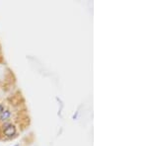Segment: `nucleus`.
<instances>
[{
	"label": "nucleus",
	"instance_id": "2",
	"mask_svg": "<svg viewBox=\"0 0 148 146\" xmlns=\"http://www.w3.org/2000/svg\"><path fill=\"white\" fill-rule=\"evenodd\" d=\"M10 115H11L10 112L8 110H5V111H3L1 114H0V119H1V120H6V119H8L10 117Z\"/></svg>",
	"mask_w": 148,
	"mask_h": 146
},
{
	"label": "nucleus",
	"instance_id": "3",
	"mask_svg": "<svg viewBox=\"0 0 148 146\" xmlns=\"http://www.w3.org/2000/svg\"><path fill=\"white\" fill-rule=\"evenodd\" d=\"M3 111H4V107H3V105H0V114H1Z\"/></svg>",
	"mask_w": 148,
	"mask_h": 146
},
{
	"label": "nucleus",
	"instance_id": "4",
	"mask_svg": "<svg viewBox=\"0 0 148 146\" xmlns=\"http://www.w3.org/2000/svg\"><path fill=\"white\" fill-rule=\"evenodd\" d=\"M16 146H18V145H16Z\"/></svg>",
	"mask_w": 148,
	"mask_h": 146
},
{
	"label": "nucleus",
	"instance_id": "1",
	"mask_svg": "<svg viewBox=\"0 0 148 146\" xmlns=\"http://www.w3.org/2000/svg\"><path fill=\"white\" fill-rule=\"evenodd\" d=\"M4 133H5L7 136L11 137V136H13V135L16 133V127H15L13 125H7L5 126V128H4Z\"/></svg>",
	"mask_w": 148,
	"mask_h": 146
}]
</instances>
